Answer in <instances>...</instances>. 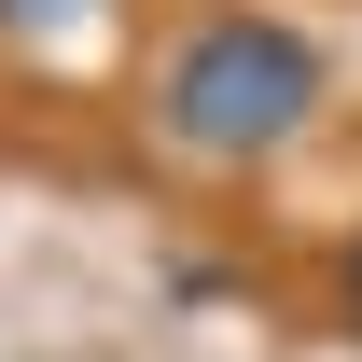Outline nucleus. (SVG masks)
Returning a JSON list of instances; mask_svg holds the SVG:
<instances>
[{
  "label": "nucleus",
  "mask_w": 362,
  "mask_h": 362,
  "mask_svg": "<svg viewBox=\"0 0 362 362\" xmlns=\"http://www.w3.org/2000/svg\"><path fill=\"white\" fill-rule=\"evenodd\" d=\"M320 98H334L320 42L293 28V14H251V0L195 14V28L153 56V139H168V153H209V168L279 153V139L307 126Z\"/></svg>",
  "instance_id": "nucleus-1"
},
{
  "label": "nucleus",
  "mask_w": 362,
  "mask_h": 362,
  "mask_svg": "<svg viewBox=\"0 0 362 362\" xmlns=\"http://www.w3.org/2000/svg\"><path fill=\"white\" fill-rule=\"evenodd\" d=\"M98 14H112V0H0V42H70Z\"/></svg>",
  "instance_id": "nucleus-2"
},
{
  "label": "nucleus",
  "mask_w": 362,
  "mask_h": 362,
  "mask_svg": "<svg viewBox=\"0 0 362 362\" xmlns=\"http://www.w3.org/2000/svg\"><path fill=\"white\" fill-rule=\"evenodd\" d=\"M334 293H349V320H362V237H349V265H334Z\"/></svg>",
  "instance_id": "nucleus-3"
}]
</instances>
